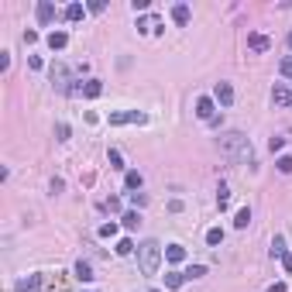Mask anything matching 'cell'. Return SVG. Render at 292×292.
I'll return each mask as SVG.
<instances>
[{
	"label": "cell",
	"instance_id": "cell-8",
	"mask_svg": "<svg viewBox=\"0 0 292 292\" xmlns=\"http://www.w3.org/2000/svg\"><path fill=\"white\" fill-rule=\"evenodd\" d=\"M35 14H38V24H52V21H55V7H52L48 0H38V10H35Z\"/></svg>",
	"mask_w": 292,
	"mask_h": 292
},
{
	"label": "cell",
	"instance_id": "cell-7",
	"mask_svg": "<svg viewBox=\"0 0 292 292\" xmlns=\"http://www.w3.org/2000/svg\"><path fill=\"white\" fill-rule=\"evenodd\" d=\"M272 103H275V107H289V103H292V89L286 86V83H275V89H272Z\"/></svg>",
	"mask_w": 292,
	"mask_h": 292
},
{
	"label": "cell",
	"instance_id": "cell-38",
	"mask_svg": "<svg viewBox=\"0 0 292 292\" xmlns=\"http://www.w3.org/2000/svg\"><path fill=\"white\" fill-rule=\"evenodd\" d=\"M151 292H158V289H151Z\"/></svg>",
	"mask_w": 292,
	"mask_h": 292
},
{
	"label": "cell",
	"instance_id": "cell-17",
	"mask_svg": "<svg viewBox=\"0 0 292 292\" xmlns=\"http://www.w3.org/2000/svg\"><path fill=\"white\" fill-rule=\"evenodd\" d=\"M83 14H86L83 3H69V7H66V21H83Z\"/></svg>",
	"mask_w": 292,
	"mask_h": 292
},
{
	"label": "cell",
	"instance_id": "cell-27",
	"mask_svg": "<svg viewBox=\"0 0 292 292\" xmlns=\"http://www.w3.org/2000/svg\"><path fill=\"white\" fill-rule=\"evenodd\" d=\"M55 138L59 141H69V124H55Z\"/></svg>",
	"mask_w": 292,
	"mask_h": 292
},
{
	"label": "cell",
	"instance_id": "cell-30",
	"mask_svg": "<svg viewBox=\"0 0 292 292\" xmlns=\"http://www.w3.org/2000/svg\"><path fill=\"white\" fill-rule=\"evenodd\" d=\"M89 10H93V14H103V10H107V0H89Z\"/></svg>",
	"mask_w": 292,
	"mask_h": 292
},
{
	"label": "cell",
	"instance_id": "cell-23",
	"mask_svg": "<svg viewBox=\"0 0 292 292\" xmlns=\"http://www.w3.org/2000/svg\"><path fill=\"white\" fill-rule=\"evenodd\" d=\"M220 241H223V230H220V227H213V230H207V244H210V248H217Z\"/></svg>",
	"mask_w": 292,
	"mask_h": 292
},
{
	"label": "cell",
	"instance_id": "cell-26",
	"mask_svg": "<svg viewBox=\"0 0 292 292\" xmlns=\"http://www.w3.org/2000/svg\"><path fill=\"white\" fill-rule=\"evenodd\" d=\"M275 165H279V172H286V175H289V172H292V155H282Z\"/></svg>",
	"mask_w": 292,
	"mask_h": 292
},
{
	"label": "cell",
	"instance_id": "cell-28",
	"mask_svg": "<svg viewBox=\"0 0 292 292\" xmlns=\"http://www.w3.org/2000/svg\"><path fill=\"white\" fill-rule=\"evenodd\" d=\"M114 234H117V223H114V220H110V223H103V227H100V237H114Z\"/></svg>",
	"mask_w": 292,
	"mask_h": 292
},
{
	"label": "cell",
	"instance_id": "cell-1",
	"mask_svg": "<svg viewBox=\"0 0 292 292\" xmlns=\"http://www.w3.org/2000/svg\"><path fill=\"white\" fill-rule=\"evenodd\" d=\"M220 155L234 165H254V148H251V138H244L241 131H227L220 134Z\"/></svg>",
	"mask_w": 292,
	"mask_h": 292
},
{
	"label": "cell",
	"instance_id": "cell-5",
	"mask_svg": "<svg viewBox=\"0 0 292 292\" xmlns=\"http://www.w3.org/2000/svg\"><path fill=\"white\" fill-rule=\"evenodd\" d=\"M213 96H217V103H220V107H230V103H234V86L220 79L217 86H213Z\"/></svg>",
	"mask_w": 292,
	"mask_h": 292
},
{
	"label": "cell",
	"instance_id": "cell-4",
	"mask_svg": "<svg viewBox=\"0 0 292 292\" xmlns=\"http://www.w3.org/2000/svg\"><path fill=\"white\" fill-rule=\"evenodd\" d=\"M148 117L141 110H117V114H110V127H124V124H145Z\"/></svg>",
	"mask_w": 292,
	"mask_h": 292
},
{
	"label": "cell",
	"instance_id": "cell-32",
	"mask_svg": "<svg viewBox=\"0 0 292 292\" xmlns=\"http://www.w3.org/2000/svg\"><path fill=\"white\" fill-rule=\"evenodd\" d=\"M282 76L292 79V55H289V59H282Z\"/></svg>",
	"mask_w": 292,
	"mask_h": 292
},
{
	"label": "cell",
	"instance_id": "cell-19",
	"mask_svg": "<svg viewBox=\"0 0 292 292\" xmlns=\"http://www.w3.org/2000/svg\"><path fill=\"white\" fill-rule=\"evenodd\" d=\"M282 254H289V251H286V237L279 234V237L272 241V258H282Z\"/></svg>",
	"mask_w": 292,
	"mask_h": 292
},
{
	"label": "cell",
	"instance_id": "cell-20",
	"mask_svg": "<svg viewBox=\"0 0 292 292\" xmlns=\"http://www.w3.org/2000/svg\"><path fill=\"white\" fill-rule=\"evenodd\" d=\"M217 207H220V210L230 207V189H227V186H220V189H217Z\"/></svg>",
	"mask_w": 292,
	"mask_h": 292
},
{
	"label": "cell",
	"instance_id": "cell-18",
	"mask_svg": "<svg viewBox=\"0 0 292 292\" xmlns=\"http://www.w3.org/2000/svg\"><path fill=\"white\" fill-rule=\"evenodd\" d=\"M248 223H251V210L244 207V210H237V217H234V227H237V230H244Z\"/></svg>",
	"mask_w": 292,
	"mask_h": 292
},
{
	"label": "cell",
	"instance_id": "cell-14",
	"mask_svg": "<svg viewBox=\"0 0 292 292\" xmlns=\"http://www.w3.org/2000/svg\"><path fill=\"white\" fill-rule=\"evenodd\" d=\"M172 21H175V24H189V7H186V3H175V7H172Z\"/></svg>",
	"mask_w": 292,
	"mask_h": 292
},
{
	"label": "cell",
	"instance_id": "cell-2",
	"mask_svg": "<svg viewBox=\"0 0 292 292\" xmlns=\"http://www.w3.org/2000/svg\"><path fill=\"white\" fill-rule=\"evenodd\" d=\"M158 265H162V244L158 241L138 244V268H141V275H155Z\"/></svg>",
	"mask_w": 292,
	"mask_h": 292
},
{
	"label": "cell",
	"instance_id": "cell-11",
	"mask_svg": "<svg viewBox=\"0 0 292 292\" xmlns=\"http://www.w3.org/2000/svg\"><path fill=\"white\" fill-rule=\"evenodd\" d=\"M17 289H21V292H42V275H28V279H21Z\"/></svg>",
	"mask_w": 292,
	"mask_h": 292
},
{
	"label": "cell",
	"instance_id": "cell-21",
	"mask_svg": "<svg viewBox=\"0 0 292 292\" xmlns=\"http://www.w3.org/2000/svg\"><path fill=\"white\" fill-rule=\"evenodd\" d=\"M124 227H127V230H134V227H138V223H141V217H138V210H127V213H124Z\"/></svg>",
	"mask_w": 292,
	"mask_h": 292
},
{
	"label": "cell",
	"instance_id": "cell-16",
	"mask_svg": "<svg viewBox=\"0 0 292 292\" xmlns=\"http://www.w3.org/2000/svg\"><path fill=\"white\" fill-rule=\"evenodd\" d=\"M182 282H186V272H168L165 275V289H179Z\"/></svg>",
	"mask_w": 292,
	"mask_h": 292
},
{
	"label": "cell",
	"instance_id": "cell-29",
	"mask_svg": "<svg viewBox=\"0 0 292 292\" xmlns=\"http://www.w3.org/2000/svg\"><path fill=\"white\" fill-rule=\"evenodd\" d=\"M203 275H207V268H203V265H193V268L186 272V279H203Z\"/></svg>",
	"mask_w": 292,
	"mask_h": 292
},
{
	"label": "cell",
	"instance_id": "cell-24",
	"mask_svg": "<svg viewBox=\"0 0 292 292\" xmlns=\"http://www.w3.org/2000/svg\"><path fill=\"white\" fill-rule=\"evenodd\" d=\"M124 182H127V189H141V182H145V179H141V172H127V179H124Z\"/></svg>",
	"mask_w": 292,
	"mask_h": 292
},
{
	"label": "cell",
	"instance_id": "cell-13",
	"mask_svg": "<svg viewBox=\"0 0 292 292\" xmlns=\"http://www.w3.org/2000/svg\"><path fill=\"white\" fill-rule=\"evenodd\" d=\"M100 93H103V83H100V79H89V83L83 86V96H86V100H96Z\"/></svg>",
	"mask_w": 292,
	"mask_h": 292
},
{
	"label": "cell",
	"instance_id": "cell-34",
	"mask_svg": "<svg viewBox=\"0 0 292 292\" xmlns=\"http://www.w3.org/2000/svg\"><path fill=\"white\" fill-rule=\"evenodd\" d=\"M286 148V138H272V151H282Z\"/></svg>",
	"mask_w": 292,
	"mask_h": 292
},
{
	"label": "cell",
	"instance_id": "cell-15",
	"mask_svg": "<svg viewBox=\"0 0 292 292\" xmlns=\"http://www.w3.org/2000/svg\"><path fill=\"white\" fill-rule=\"evenodd\" d=\"M76 279H79V282H93V268H89V261H76Z\"/></svg>",
	"mask_w": 292,
	"mask_h": 292
},
{
	"label": "cell",
	"instance_id": "cell-37",
	"mask_svg": "<svg viewBox=\"0 0 292 292\" xmlns=\"http://www.w3.org/2000/svg\"><path fill=\"white\" fill-rule=\"evenodd\" d=\"M289 48H292V31H289Z\"/></svg>",
	"mask_w": 292,
	"mask_h": 292
},
{
	"label": "cell",
	"instance_id": "cell-6",
	"mask_svg": "<svg viewBox=\"0 0 292 292\" xmlns=\"http://www.w3.org/2000/svg\"><path fill=\"white\" fill-rule=\"evenodd\" d=\"M196 117H200V121H213V117H217V107H213L210 96H200V100H196Z\"/></svg>",
	"mask_w": 292,
	"mask_h": 292
},
{
	"label": "cell",
	"instance_id": "cell-33",
	"mask_svg": "<svg viewBox=\"0 0 292 292\" xmlns=\"http://www.w3.org/2000/svg\"><path fill=\"white\" fill-rule=\"evenodd\" d=\"M107 210H110V213H117V210H121V200H117V196H110V200H107Z\"/></svg>",
	"mask_w": 292,
	"mask_h": 292
},
{
	"label": "cell",
	"instance_id": "cell-31",
	"mask_svg": "<svg viewBox=\"0 0 292 292\" xmlns=\"http://www.w3.org/2000/svg\"><path fill=\"white\" fill-rule=\"evenodd\" d=\"M131 203H134V207H145L148 196H145V193H131Z\"/></svg>",
	"mask_w": 292,
	"mask_h": 292
},
{
	"label": "cell",
	"instance_id": "cell-35",
	"mask_svg": "<svg viewBox=\"0 0 292 292\" xmlns=\"http://www.w3.org/2000/svg\"><path fill=\"white\" fill-rule=\"evenodd\" d=\"M282 268H286V272L292 275V254H282Z\"/></svg>",
	"mask_w": 292,
	"mask_h": 292
},
{
	"label": "cell",
	"instance_id": "cell-12",
	"mask_svg": "<svg viewBox=\"0 0 292 292\" xmlns=\"http://www.w3.org/2000/svg\"><path fill=\"white\" fill-rule=\"evenodd\" d=\"M165 258H168L172 265H179V261H186V248H182V244H168V248H165Z\"/></svg>",
	"mask_w": 292,
	"mask_h": 292
},
{
	"label": "cell",
	"instance_id": "cell-36",
	"mask_svg": "<svg viewBox=\"0 0 292 292\" xmlns=\"http://www.w3.org/2000/svg\"><path fill=\"white\" fill-rule=\"evenodd\" d=\"M268 292H286V282H272V286H268Z\"/></svg>",
	"mask_w": 292,
	"mask_h": 292
},
{
	"label": "cell",
	"instance_id": "cell-10",
	"mask_svg": "<svg viewBox=\"0 0 292 292\" xmlns=\"http://www.w3.org/2000/svg\"><path fill=\"white\" fill-rule=\"evenodd\" d=\"M66 45H69V35H66V31H52V35H48V48H52V52H62Z\"/></svg>",
	"mask_w": 292,
	"mask_h": 292
},
{
	"label": "cell",
	"instance_id": "cell-25",
	"mask_svg": "<svg viewBox=\"0 0 292 292\" xmlns=\"http://www.w3.org/2000/svg\"><path fill=\"white\" fill-rule=\"evenodd\" d=\"M131 251H134L131 237H121V241H117V254H131Z\"/></svg>",
	"mask_w": 292,
	"mask_h": 292
},
{
	"label": "cell",
	"instance_id": "cell-22",
	"mask_svg": "<svg viewBox=\"0 0 292 292\" xmlns=\"http://www.w3.org/2000/svg\"><path fill=\"white\" fill-rule=\"evenodd\" d=\"M107 158H110V168H124V155H121L117 148H110V151H107Z\"/></svg>",
	"mask_w": 292,
	"mask_h": 292
},
{
	"label": "cell",
	"instance_id": "cell-9",
	"mask_svg": "<svg viewBox=\"0 0 292 292\" xmlns=\"http://www.w3.org/2000/svg\"><path fill=\"white\" fill-rule=\"evenodd\" d=\"M268 45H272V42H268L265 35H258V31L248 35V48H251V52H268Z\"/></svg>",
	"mask_w": 292,
	"mask_h": 292
},
{
	"label": "cell",
	"instance_id": "cell-3",
	"mask_svg": "<svg viewBox=\"0 0 292 292\" xmlns=\"http://www.w3.org/2000/svg\"><path fill=\"white\" fill-rule=\"evenodd\" d=\"M48 76H52V86L59 89V93H69V96H76V93H83V86H76L73 76H69V69L62 66V62H52V69H48Z\"/></svg>",
	"mask_w": 292,
	"mask_h": 292
}]
</instances>
